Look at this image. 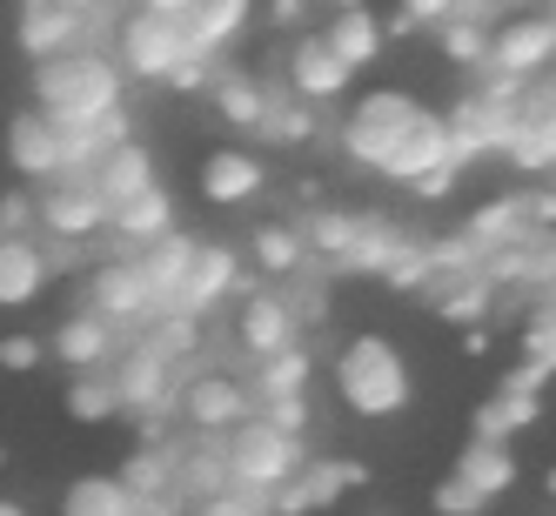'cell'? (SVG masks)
Segmentation results:
<instances>
[{
    "mask_svg": "<svg viewBox=\"0 0 556 516\" xmlns=\"http://www.w3.org/2000/svg\"><path fill=\"white\" fill-rule=\"evenodd\" d=\"M342 154H349V162H363V168H376V175H389L395 188L422 181L429 168H469L463 154H456V141H450V122H443V114H429L403 88H369L363 101L349 108Z\"/></svg>",
    "mask_w": 556,
    "mask_h": 516,
    "instance_id": "cell-1",
    "label": "cell"
},
{
    "mask_svg": "<svg viewBox=\"0 0 556 516\" xmlns=\"http://www.w3.org/2000/svg\"><path fill=\"white\" fill-rule=\"evenodd\" d=\"M128 95V74L108 48H67L34 61V108H48L54 122H101Z\"/></svg>",
    "mask_w": 556,
    "mask_h": 516,
    "instance_id": "cell-2",
    "label": "cell"
},
{
    "mask_svg": "<svg viewBox=\"0 0 556 516\" xmlns=\"http://www.w3.org/2000/svg\"><path fill=\"white\" fill-rule=\"evenodd\" d=\"M336 395L349 416L382 423L395 410H409V363L389 336H349L336 355Z\"/></svg>",
    "mask_w": 556,
    "mask_h": 516,
    "instance_id": "cell-3",
    "label": "cell"
},
{
    "mask_svg": "<svg viewBox=\"0 0 556 516\" xmlns=\"http://www.w3.org/2000/svg\"><path fill=\"white\" fill-rule=\"evenodd\" d=\"M222 456H228V483H242V490H282L289 476L302 469V436H289V429H275L262 410L255 416H242L228 436H222Z\"/></svg>",
    "mask_w": 556,
    "mask_h": 516,
    "instance_id": "cell-4",
    "label": "cell"
},
{
    "mask_svg": "<svg viewBox=\"0 0 556 516\" xmlns=\"http://www.w3.org/2000/svg\"><path fill=\"white\" fill-rule=\"evenodd\" d=\"M194 54L181 14H154V8H135L114 27V61H122L128 81H168V74Z\"/></svg>",
    "mask_w": 556,
    "mask_h": 516,
    "instance_id": "cell-5",
    "label": "cell"
},
{
    "mask_svg": "<svg viewBox=\"0 0 556 516\" xmlns=\"http://www.w3.org/2000/svg\"><path fill=\"white\" fill-rule=\"evenodd\" d=\"M516 95L523 88H509V81H483L476 95H463L443 122H450V141L463 162H483V154H509L516 148Z\"/></svg>",
    "mask_w": 556,
    "mask_h": 516,
    "instance_id": "cell-6",
    "label": "cell"
},
{
    "mask_svg": "<svg viewBox=\"0 0 556 516\" xmlns=\"http://www.w3.org/2000/svg\"><path fill=\"white\" fill-rule=\"evenodd\" d=\"M108 369H114V389H122V410L128 416H141V423L175 416V403H181V369L168 363V355H154L148 342L122 336V349H114Z\"/></svg>",
    "mask_w": 556,
    "mask_h": 516,
    "instance_id": "cell-7",
    "label": "cell"
},
{
    "mask_svg": "<svg viewBox=\"0 0 556 516\" xmlns=\"http://www.w3.org/2000/svg\"><path fill=\"white\" fill-rule=\"evenodd\" d=\"M556 67V14H509L490 34V61H483V81H509L523 88L536 74Z\"/></svg>",
    "mask_w": 556,
    "mask_h": 516,
    "instance_id": "cell-8",
    "label": "cell"
},
{
    "mask_svg": "<svg viewBox=\"0 0 556 516\" xmlns=\"http://www.w3.org/2000/svg\"><path fill=\"white\" fill-rule=\"evenodd\" d=\"M175 416L194 429V436H228L242 416H255V389L249 382H235L228 369H181V403Z\"/></svg>",
    "mask_w": 556,
    "mask_h": 516,
    "instance_id": "cell-9",
    "label": "cell"
},
{
    "mask_svg": "<svg viewBox=\"0 0 556 516\" xmlns=\"http://www.w3.org/2000/svg\"><path fill=\"white\" fill-rule=\"evenodd\" d=\"M34 202H41V235H54V242H94V235H108V202L88 175L41 181Z\"/></svg>",
    "mask_w": 556,
    "mask_h": 516,
    "instance_id": "cell-10",
    "label": "cell"
},
{
    "mask_svg": "<svg viewBox=\"0 0 556 516\" xmlns=\"http://www.w3.org/2000/svg\"><path fill=\"white\" fill-rule=\"evenodd\" d=\"M88 309L94 315H108L122 336H135L141 323L162 302H154V289H148V275H141V262L135 255H114V262H101V268H88Z\"/></svg>",
    "mask_w": 556,
    "mask_h": 516,
    "instance_id": "cell-11",
    "label": "cell"
},
{
    "mask_svg": "<svg viewBox=\"0 0 556 516\" xmlns=\"http://www.w3.org/2000/svg\"><path fill=\"white\" fill-rule=\"evenodd\" d=\"M516 122H523V128H516L509 162L530 168V175L556 168V67L536 74V81H523V95H516Z\"/></svg>",
    "mask_w": 556,
    "mask_h": 516,
    "instance_id": "cell-12",
    "label": "cell"
},
{
    "mask_svg": "<svg viewBox=\"0 0 556 516\" xmlns=\"http://www.w3.org/2000/svg\"><path fill=\"white\" fill-rule=\"evenodd\" d=\"M235 342L249 349V363H262V355L302 342V315L282 289H249L242 309H235Z\"/></svg>",
    "mask_w": 556,
    "mask_h": 516,
    "instance_id": "cell-13",
    "label": "cell"
},
{
    "mask_svg": "<svg viewBox=\"0 0 556 516\" xmlns=\"http://www.w3.org/2000/svg\"><path fill=\"white\" fill-rule=\"evenodd\" d=\"M8 162L21 181H61L67 175V154H61V122L48 108H27L8 122Z\"/></svg>",
    "mask_w": 556,
    "mask_h": 516,
    "instance_id": "cell-14",
    "label": "cell"
},
{
    "mask_svg": "<svg viewBox=\"0 0 556 516\" xmlns=\"http://www.w3.org/2000/svg\"><path fill=\"white\" fill-rule=\"evenodd\" d=\"M349 483H363V463H336V456H302V469L275 490V516H308V509H329Z\"/></svg>",
    "mask_w": 556,
    "mask_h": 516,
    "instance_id": "cell-15",
    "label": "cell"
},
{
    "mask_svg": "<svg viewBox=\"0 0 556 516\" xmlns=\"http://www.w3.org/2000/svg\"><path fill=\"white\" fill-rule=\"evenodd\" d=\"M289 88L302 95V101H342L349 95V81H355V67L323 41V34H302V41L289 48Z\"/></svg>",
    "mask_w": 556,
    "mask_h": 516,
    "instance_id": "cell-16",
    "label": "cell"
},
{
    "mask_svg": "<svg viewBox=\"0 0 556 516\" xmlns=\"http://www.w3.org/2000/svg\"><path fill=\"white\" fill-rule=\"evenodd\" d=\"M235 289H242V262H235V249H222V242H194V262H188V282H181L175 309L208 315V309L228 302Z\"/></svg>",
    "mask_w": 556,
    "mask_h": 516,
    "instance_id": "cell-17",
    "label": "cell"
},
{
    "mask_svg": "<svg viewBox=\"0 0 556 516\" xmlns=\"http://www.w3.org/2000/svg\"><path fill=\"white\" fill-rule=\"evenodd\" d=\"M168 228H175V194H168L162 181L141 188V194H128V202L108 215V235H114V249H122V255H135V249H148V242H162Z\"/></svg>",
    "mask_w": 556,
    "mask_h": 516,
    "instance_id": "cell-18",
    "label": "cell"
},
{
    "mask_svg": "<svg viewBox=\"0 0 556 516\" xmlns=\"http://www.w3.org/2000/svg\"><path fill=\"white\" fill-rule=\"evenodd\" d=\"M48 282H54L48 249L34 235H0V309H27Z\"/></svg>",
    "mask_w": 556,
    "mask_h": 516,
    "instance_id": "cell-19",
    "label": "cell"
},
{
    "mask_svg": "<svg viewBox=\"0 0 556 516\" xmlns=\"http://www.w3.org/2000/svg\"><path fill=\"white\" fill-rule=\"evenodd\" d=\"M67 369H101V363H114V349H122V329L108 323V315H94V309H81V315H67V323L54 329V342H48Z\"/></svg>",
    "mask_w": 556,
    "mask_h": 516,
    "instance_id": "cell-20",
    "label": "cell"
},
{
    "mask_svg": "<svg viewBox=\"0 0 556 516\" xmlns=\"http://www.w3.org/2000/svg\"><path fill=\"white\" fill-rule=\"evenodd\" d=\"M88 181L101 188V202H108V215L128 202V194H141V188H154V154L141 148V141H114L101 162L88 168Z\"/></svg>",
    "mask_w": 556,
    "mask_h": 516,
    "instance_id": "cell-21",
    "label": "cell"
},
{
    "mask_svg": "<svg viewBox=\"0 0 556 516\" xmlns=\"http://www.w3.org/2000/svg\"><path fill=\"white\" fill-rule=\"evenodd\" d=\"M262 181H268V168L255 162L249 148H215L208 162H202V194L215 209H235V202H255L262 194Z\"/></svg>",
    "mask_w": 556,
    "mask_h": 516,
    "instance_id": "cell-22",
    "label": "cell"
},
{
    "mask_svg": "<svg viewBox=\"0 0 556 516\" xmlns=\"http://www.w3.org/2000/svg\"><path fill=\"white\" fill-rule=\"evenodd\" d=\"M463 235H469V249L476 255H496V249H516V242H530V209H523V188L516 194H503V202H483L469 222H463Z\"/></svg>",
    "mask_w": 556,
    "mask_h": 516,
    "instance_id": "cell-23",
    "label": "cell"
},
{
    "mask_svg": "<svg viewBox=\"0 0 556 516\" xmlns=\"http://www.w3.org/2000/svg\"><path fill=\"white\" fill-rule=\"evenodd\" d=\"M323 41H329L349 67H369V61L382 54L389 34H382V21L363 8V0H342V8H329V21H323Z\"/></svg>",
    "mask_w": 556,
    "mask_h": 516,
    "instance_id": "cell-24",
    "label": "cell"
},
{
    "mask_svg": "<svg viewBox=\"0 0 556 516\" xmlns=\"http://www.w3.org/2000/svg\"><path fill=\"white\" fill-rule=\"evenodd\" d=\"M262 81H268V74H262ZM255 135H262V141H282V148H302V141L323 135V122H315V101H302V95L282 88V81H268V108H262Z\"/></svg>",
    "mask_w": 556,
    "mask_h": 516,
    "instance_id": "cell-25",
    "label": "cell"
},
{
    "mask_svg": "<svg viewBox=\"0 0 556 516\" xmlns=\"http://www.w3.org/2000/svg\"><path fill=\"white\" fill-rule=\"evenodd\" d=\"M135 262H141V275H148V289H154V302H162V309H175V295H181V282H188V262H194V235L168 228L162 242H148V249H135Z\"/></svg>",
    "mask_w": 556,
    "mask_h": 516,
    "instance_id": "cell-26",
    "label": "cell"
},
{
    "mask_svg": "<svg viewBox=\"0 0 556 516\" xmlns=\"http://www.w3.org/2000/svg\"><path fill=\"white\" fill-rule=\"evenodd\" d=\"M249 14H255V0H194V8L181 14V27H188V41L202 54H222V48L242 41Z\"/></svg>",
    "mask_w": 556,
    "mask_h": 516,
    "instance_id": "cell-27",
    "label": "cell"
},
{
    "mask_svg": "<svg viewBox=\"0 0 556 516\" xmlns=\"http://www.w3.org/2000/svg\"><path fill=\"white\" fill-rule=\"evenodd\" d=\"M409 235L395 228V222H382V215H349V242H342V268H355V275H382V262L403 249Z\"/></svg>",
    "mask_w": 556,
    "mask_h": 516,
    "instance_id": "cell-28",
    "label": "cell"
},
{
    "mask_svg": "<svg viewBox=\"0 0 556 516\" xmlns=\"http://www.w3.org/2000/svg\"><path fill=\"white\" fill-rule=\"evenodd\" d=\"M456 476H463V483L469 490H483L490 503L516 483V456L503 450V443H483V436H469V443H463V456H456Z\"/></svg>",
    "mask_w": 556,
    "mask_h": 516,
    "instance_id": "cell-29",
    "label": "cell"
},
{
    "mask_svg": "<svg viewBox=\"0 0 556 516\" xmlns=\"http://www.w3.org/2000/svg\"><path fill=\"white\" fill-rule=\"evenodd\" d=\"M308 349L302 342H289V349H275V355H262V363L249 369V389H255V403H268V395H308Z\"/></svg>",
    "mask_w": 556,
    "mask_h": 516,
    "instance_id": "cell-30",
    "label": "cell"
},
{
    "mask_svg": "<svg viewBox=\"0 0 556 516\" xmlns=\"http://www.w3.org/2000/svg\"><path fill=\"white\" fill-rule=\"evenodd\" d=\"M208 95H215V108L228 114L235 128H249V135H255V122H262V108H268V81H262V74H235V67H215V81H208Z\"/></svg>",
    "mask_w": 556,
    "mask_h": 516,
    "instance_id": "cell-31",
    "label": "cell"
},
{
    "mask_svg": "<svg viewBox=\"0 0 556 516\" xmlns=\"http://www.w3.org/2000/svg\"><path fill=\"white\" fill-rule=\"evenodd\" d=\"M61 516H135V490L122 476H74L61 496Z\"/></svg>",
    "mask_w": 556,
    "mask_h": 516,
    "instance_id": "cell-32",
    "label": "cell"
},
{
    "mask_svg": "<svg viewBox=\"0 0 556 516\" xmlns=\"http://www.w3.org/2000/svg\"><path fill=\"white\" fill-rule=\"evenodd\" d=\"M67 416L74 423H114L122 416V389H114V369H74L67 382Z\"/></svg>",
    "mask_w": 556,
    "mask_h": 516,
    "instance_id": "cell-33",
    "label": "cell"
},
{
    "mask_svg": "<svg viewBox=\"0 0 556 516\" xmlns=\"http://www.w3.org/2000/svg\"><path fill=\"white\" fill-rule=\"evenodd\" d=\"M490 21H463V14H450V21H435V48H443L456 67H483L490 61Z\"/></svg>",
    "mask_w": 556,
    "mask_h": 516,
    "instance_id": "cell-34",
    "label": "cell"
},
{
    "mask_svg": "<svg viewBox=\"0 0 556 516\" xmlns=\"http://www.w3.org/2000/svg\"><path fill=\"white\" fill-rule=\"evenodd\" d=\"M302 255H308V235H302V228H289V222L255 228V262H262L268 275H295Z\"/></svg>",
    "mask_w": 556,
    "mask_h": 516,
    "instance_id": "cell-35",
    "label": "cell"
},
{
    "mask_svg": "<svg viewBox=\"0 0 556 516\" xmlns=\"http://www.w3.org/2000/svg\"><path fill=\"white\" fill-rule=\"evenodd\" d=\"M523 363L556 376V295H536L530 315H523Z\"/></svg>",
    "mask_w": 556,
    "mask_h": 516,
    "instance_id": "cell-36",
    "label": "cell"
},
{
    "mask_svg": "<svg viewBox=\"0 0 556 516\" xmlns=\"http://www.w3.org/2000/svg\"><path fill=\"white\" fill-rule=\"evenodd\" d=\"M188 516H275V503H268V490L228 483V490H215V496H202V503H188Z\"/></svg>",
    "mask_w": 556,
    "mask_h": 516,
    "instance_id": "cell-37",
    "label": "cell"
},
{
    "mask_svg": "<svg viewBox=\"0 0 556 516\" xmlns=\"http://www.w3.org/2000/svg\"><path fill=\"white\" fill-rule=\"evenodd\" d=\"M429 503H435V516H483V509H490V496H483V490H469L456 469L429 490Z\"/></svg>",
    "mask_w": 556,
    "mask_h": 516,
    "instance_id": "cell-38",
    "label": "cell"
},
{
    "mask_svg": "<svg viewBox=\"0 0 556 516\" xmlns=\"http://www.w3.org/2000/svg\"><path fill=\"white\" fill-rule=\"evenodd\" d=\"M34 228H41V202L27 188H8L0 194V235H34Z\"/></svg>",
    "mask_w": 556,
    "mask_h": 516,
    "instance_id": "cell-39",
    "label": "cell"
},
{
    "mask_svg": "<svg viewBox=\"0 0 556 516\" xmlns=\"http://www.w3.org/2000/svg\"><path fill=\"white\" fill-rule=\"evenodd\" d=\"M275 429H289V436H308V395H268V403H255Z\"/></svg>",
    "mask_w": 556,
    "mask_h": 516,
    "instance_id": "cell-40",
    "label": "cell"
},
{
    "mask_svg": "<svg viewBox=\"0 0 556 516\" xmlns=\"http://www.w3.org/2000/svg\"><path fill=\"white\" fill-rule=\"evenodd\" d=\"M41 355H48V342H41V336H0V369L27 376V369H41Z\"/></svg>",
    "mask_w": 556,
    "mask_h": 516,
    "instance_id": "cell-41",
    "label": "cell"
},
{
    "mask_svg": "<svg viewBox=\"0 0 556 516\" xmlns=\"http://www.w3.org/2000/svg\"><path fill=\"white\" fill-rule=\"evenodd\" d=\"M503 410H509V429H530L543 416V389H496Z\"/></svg>",
    "mask_w": 556,
    "mask_h": 516,
    "instance_id": "cell-42",
    "label": "cell"
},
{
    "mask_svg": "<svg viewBox=\"0 0 556 516\" xmlns=\"http://www.w3.org/2000/svg\"><path fill=\"white\" fill-rule=\"evenodd\" d=\"M476 436H483V443H509V410H503V395H490L483 410H476Z\"/></svg>",
    "mask_w": 556,
    "mask_h": 516,
    "instance_id": "cell-43",
    "label": "cell"
},
{
    "mask_svg": "<svg viewBox=\"0 0 556 516\" xmlns=\"http://www.w3.org/2000/svg\"><path fill=\"white\" fill-rule=\"evenodd\" d=\"M395 14H403L409 27H435V21L456 14V0H395Z\"/></svg>",
    "mask_w": 556,
    "mask_h": 516,
    "instance_id": "cell-44",
    "label": "cell"
},
{
    "mask_svg": "<svg viewBox=\"0 0 556 516\" xmlns=\"http://www.w3.org/2000/svg\"><path fill=\"white\" fill-rule=\"evenodd\" d=\"M523 209H530V228H556V188H523Z\"/></svg>",
    "mask_w": 556,
    "mask_h": 516,
    "instance_id": "cell-45",
    "label": "cell"
},
{
    "mask_svg": "<svg viewBox=\"0 0 556 516\" xmlns=\"http://www.w3.org/2000/svg\"><path fill=\"white\" fill-rule=\"evenodd\" d=\"M275 27H302L308 14H315V0H268V8H262Z\"/></svg>",
    "mask_w": 556,
    "mask_h": 516,
    "instance_id": "cell-46",
    "label": "cell"
},
{
    "mask_svg": "<svg viewBox=\"0 0 556 516\" xmlns=\"http://www.w3.org/2000/svg\"><path fill=\"white\" fill-rule=\"evenodd\" d=\"M135 8H154V14H188L194 0H135Z\"/></svg>",
    "mask_w": 556,
    "mask_h": 516,
    "instance_id": "cell-47",
    "label": "cell"
},
{
    "mask_svg": "<svg viewBox=\"0 0 556 516\" xmlns=\"http://www.w3.org/2000/svg\"><path fill=\"white\" fill-rule=\"evenodd\" d=\"M74 14H101V8H114V0H67Z\"/></svg>",
    "mask_w": 556,
    "mask_h": 516,
    "instance_id": "cell-48",
    "label": "cell"
},
{
    "mask_svg": "<svg viewBox=\"0 0 556 516\" xmlns=\"http://www.w3.org/2000/svg\"><path fill=\"white\" fill-rule=\"evenodd\" d=\"M0 516H27V509H21V503H14V496H0Z\"/></svg>",
    "mask_w": 556,
    "mask_h": 516,
    "instance_id": "cell-49",
    "label": "cell"
},
{
    "mask_svg": "<svg viewBox=\"0 0 556 516\" xmlns=\"http://www.w3.org/2000/svg\"><path fill=\"white\" fill-rule=\"evenodd\" d=\"M543 496H549V503H556V463H549V476H543Z\"/></svg>",
    "mask_w": 556,
    "mask_h": 516,
    "instance_id": "cell-50",
    "label": "cell"
},
{
    "mask_svg": "<svg viewBox=\"0 0 556 516\" xmlns=\"http://www.w3.org/2000/svg\"><path fill=\"white\" fill-rule=\"evenodd\" d=\"M315 8H342V0H315Z\"/></svg>",
    "mask_w": 556,
    "mask_h": 516,
    "instance_id": "cell-51",
    "label": "cell"
},
{
    "mask_svg": "<svg viewBox=\"0 0 556 516\" xmlns=\"http://www.w3.org/2000/svg\"><path fill=\"white\" fill-rule=\"evenodd\" d=\"M369 516H389V509H369Z\"/></svg>",
    "mask_w": 556,
    "mask_h": 516,
    "instance_id": "cell-52",
    "label": "cell"
},
{
    "mask_svg": "<svg viewBox=\"0 0 556 516\" xmlns=\"http://www.w3.org/2000/svg\"><path fill=\"white\" fill-rule=\"evenodd\" d=\"M549 14H556V0H549Z\"/></svg>",
    "mask_w": 556,
    "mask_h": 516,
    "instance_id": "cell-53",
    "label": "cell"
},
{
    "mask_svg": "<svg viewBox=\"0 0 556 516\" xmlns=\"http://www.w3.org/2000/svg\"><path fill=\"white\" fill-rule=\"evenodd\" d=\"M496 8H503V0H496Z\"/></svg>",
    "mask_w": 556,
    "mask_h": 516,
    "instance_id": "cell-54",
    "label": "cell"
},
{
    "mask_svg": "<svg viewBox=\"0 0 556 516\" xmlns=\"http://www.w3.org/2000/svg\"><path fill=\"white\" fill-rule=\"evenodd\" d=\"M135 516H141V509H135Z\"/></svg>",
    "mask_w": 556,
    "mask_h": 516,
    "instance_id": "cell-55",
    "label": "cell"
}]
</instances>
